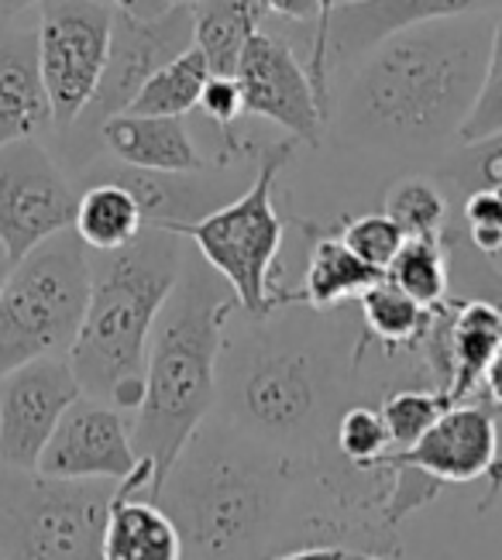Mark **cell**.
Returning <instances> with one entry per match:
<instances>
[{
  "label": "cell",
  "mask_w": 502,
  "mask_h": 560,
  "mask_svg": "<svg viewBox=\"0 0 502 560\" xmlns=\"http://www.w3.org/2000/svg\"><path fill=\"white\" fill-rule=\"evenodd\" d=\"M365 340V330L327 324L320 310L227 324L213 417L303 468L354 478L334 454V430L354 402Z\"/></svg>",
  "instance_id": "cell-1"
},
{
  "label": "cell",
  "mask_w": 502,
  "mask_h": 560,
  "mask_svg": "<svg viewBox=\"0 0 502 560\" xmlns=\"http://www.w3.org/2000/svg\"><path fill=\"white\" fill-rule=\"evenodd\" d=\"M489 18H447L372 48L348 93V131L386 149H430L462 135L489 59Z\"/></svg>",
  "instance_id": "cell-2"
},
{
  "label": "cell",
  "mask_w": 502,
  "mask_h": 560,
  "mask_svg": "<svg viewBox=\"0 0 502 560\" xmlns=\"http://www.w3.org/2000/svg\"><path fill=\"white\" fill-rule=\"evenodd\" d=\"M234 310L231 285L197 252H186L179 282L149 337L145 399L131 427L135 457L152 468L145 499L159 495L189 436L218 406V361Z\"/></svg>",
  "instance_id": "cell-3"
},
{
  "label": "cell",
  "mask_w": 502,
  "mask_h": 560,
  "mask_svg": "<svg viewBox=\"0 0 502 560\" xmlns=\"http://www.w3.org/2000/svg\"><path fill=\"white\" fill-rule=\"evenodd\" d=\"M183 237L145 228L117 252H90V300L66 361L83 396L135 409L145 399V354L159 310L183 272Z\"/></svg>",
  "instance_id": "cell-4"
},
{
  "label": "cell",
  "mask_w": 502,
  "mask_h": 560,
  "mask_svg": "<svg viewBox=\"0 0 502 560\" xmlns=\"http://www.w3.org/2000/svg\"><path fill=\"white\" fill-rule=\"evenodd\" d=\"M90 300V252L59 231L21 261L0 292V378L38 358H66Z\"/></svg>",
  "instance_id": "cell-5"
},
{
  "label": "cell",
  "mask_w": 502,
  "mask_h": 560,
  "mask_svg": "<svg viewBox=\"0 0 502 560\" xmlns=\"http://www.w3.org/2000/svg\"><path fill=\"white\" fill-rule=\"evenodd\" d=\"M290 159V144H276L261 155L252 186L242 197L227 200L203 221L179 231L213 272H218L237 300V310L252 320H266L293 296H279L272 276L285 241V221L276 210V179Z\"/></svg>",
  "instance_id": "cell-6"
},
{
  "label": "cell",
  "mask_w": 502,
  "mask_h": 560,
  "mask_svg": "<svg viewBox=\"0 0 502 560\" xmlns=\"http://www.w3.org/2000/svg\"><path fill=\"white\" fill-rule=\"evenodd\" d=\"M117 481L0 471V560H101Z\"/></svg>",
  "instance_id": "cell-7"
},
{
  "label": "cell",
  "mask_w": 502,
  "mask_h": 560,
  "mask_svg": "<svg viewBox=\"0 0 502 560\" xmlns=\"http://www.w3.org/2000/svg\"><path fill=\"white\" fill-rule=\"evenodd\" d=\"M114 32L107 0H42L38 4V72L52 104V125L73 128L101 86Z\"/></svg>",
  "instance_id": "cell-8"
},
{
  "label": "cell",
  "mask_w": 502,
  "mask_h": 560,
  "mask_svg": "<svg viewBox=\"0 0 502 560\" xmlns=\"http://www.w3.org/2000/svg\"><path fill=\"white\" fill-rule=\"evenodd\" d=\"M77 200V189L35 138L0 149V248L11 261L73 228Z\"/></svg>",
  "instance_id": "cell-9"
},
{
  "label": "cell",
  "mask_w": 502,
  "mask_h": 560,
  "mask_svg": "<svg viewBox=\"0 0 502 560\" xmlns=\"http://www.w3.org/2000/svg\"><path fill=\"white\" fill-rule=\"evenodd\" d=\"M194 45V8H170L159 18H128L114 11L110 52L101 86L73 128L101 131L104 120L125 114L155 72Z\"/></svg>",
  "instance_id": "cell-10"
},
{
  "label": "cell",
  "mask_w": 502,
  "mask_h": 560,
  "mask_svg": "<svg viewBox=\"0 0 502 560\" xmlns=\"http://www.w3.org/2000/svg\"><path fill=\"white\" fill-rule=\"evenodd\" d=\"M80 396L66 358H38L0 378V465L35 471L52 430Z\"/></svg>",
  "instance_id": "cell-11"
},
{
  "label": "cell",
  "mask_w": 502,
  "mask_h": 560,
  "mask_svg": "<svg viewBox=\"0 0 502 560\" xmlns=\"http://www.w3.org/2000/svg\"><path fill=\"white\" fill-rule=\"evenodd\" d=\"M35 471L62 481H117V485L138 471L152 475V468L135 457L131 427L125 423V412L90 396H80L66 409V417L52 430Z\"/></svg>",
  "instance_id": "cell-12"
},
{
  "label": "cell",
  "mask_w": 502,
  "mask_h": 560,
  "mask_svg": "<svg viewBox=\"0 0 502 560\" xmlns=\"http://www.w3.org/2000/svg\"><path fill=\"white\" fill-rule=\"evenodd\" d=\"M234 83L242 90L245 114L266 117L300 141H320L327 107L310 83L306 66L282 38L255 32L237 59Z\"/></svg>",
  "instance_id": "cell-13"
},
{
  "label": "cell",
  "mask_w": 502,
  "mask_h": 560,
  "mask_svg": "<svg viewBox=\"0 0 502 560\" xmlns=\"http://www.w3.org/2000/svg\"><path fill=\"white\" fill-rule=\"evenodd\" d=\"M382 471H413L430 485H468L502 475L499 427L486 402H454L413 447L389 454Z\"/></svg>",
  "instance_id": "cell-14"
},
{
  "label": "cell",
  "mask_w": 502,
  "mask_h": 560,
  "mask_svg": "<svg viewBox=\"0 0 502 560\" xmlns=\"http://www.w3.org/2000/svg\"><path fill=\"white\" fill-rule=\"evenodd\" d=\"M486 0H358L338 8L327 24V66L351 62L406 28L475 14Z\"/></svg>",
  "instance_id": "cell-15"
},
{
  "label": "cell",
  "mask_w": 502,
  "mask_h": 560,
  "mask_svg": "<svg viewBox=\"0 0 502 560\" xmlns=\"http://www.w3.org/2000/svg\"><path fill=\"white\" fill-rule=\"evenodd\" d=\"M200 173H149V168L117 165L104 168L97 179H110L131 192L145 228H162L179 234L183 228L203 221L207 213L227 203L224 186L197 179Z\"/></svg>",
  "instance_id": "cell-16"
},
{
  "label": "cell",
  "mask_w": 502,
  "mask_h": 560,
  "mask_svg": "<svg viewBox=\"0 0 502 560\" xmlns=\"http://www.w3.org/2000/svg\"><path fill=\"white\" fill-rule=\"evenodd\" d=\"M97 135L121 165L149 173H203V155L183 117L117 114Z\"/></svg>",
  "instance_id": "cell-17"
},
{
  "label": "cell",
  "mask_w": 502,
  "mask_h": 560,
  "mask_svg": "<svg viewBox=\"0 0 502 560\" xmlns=\"http://www.w3.org/2000/svg\"><path fill=\"white\" fill-rule=\"evenodd\" d=\"M52 125V104L38 72L35 38L17 35L0 42V149L35 138Z\"/></svg>",
  "instance_id": "cell-18"
},
{
  "label": "cell",
  "mask_w": 502,
  "mask_h": 560,
  "mask_svg": "<svg viewBox=\"0 0 502 560\" xmlns=\"http://www.w3.org/2000/svg\"><path fill=\"white\" fill-rule=\"evenodd\" d=\"M101 560H183L179 529L159 502L121 489L104 523Z\"/></svg>",
  "instance_id": "cell-19"
},
{
  "label": "cell",
  "mask_w": 502,
  "mask_h": 560,
  "mask_svg": "<svg viewBox=\"0 0 502 560\" xmlns=\"http://www.w3.org/2000/svg\"><path fill=\"white\" fill-rule=\"evenodd\" d=\"M378 279L382 272L358 258L341 237H317L314 248H310L303 289L293 292V303L330 313L334 306L358 300Z\"/></svg>",
  "instance_id": "cell-20"
},
{
  "label": "cell",
  "mask_w": 502,
  "mask_h": 560,
  "mask_svg": "<svg viewBox=\"0 0 502 560\" xmlns=\"http://www.w3.org/2000/svg\"><path fill=\"white\" fill-rule=\"evenodd\" d=\"M266 8L258 0H200L194 4V45L203 52L213 77H234L237 59L255 32H261Z\"/></svg>",
  "instance_id": "cell-21"
},
{
  "label": "cell",
  "mask_w": 502,
  "mask_h": 560,
  "mask_svg": "<svg viewBox=\"0 0 502 560\" xmlns=\"http://www.w3.org/2000/svg\"><path fill=\"white\" fill-rule=\"evenodd\" d=\"M73 231L86 252H117L145 231V221L125 186L110 179H90L77 200Z\"/></svg>",
  "instance_id": "cell-22"
},
{
  "label": "cell",
  "mask_w": 502,
  "mask_h": 560,
  "mask_svg": "<svg viewBox=\"0 0 502 560\" xmlns=\"http://www.w3.org/2000/svg\"><path fill=\"white\" fill-rule=\"evenodd\" d=\"M358 310H362L365 337L375 345H386L389 351H417L430 320H434V310L406 296L386 276L358 296Z\"/></svg>",
  "instance_id": "cell-23"
},
{
  "label": "cell",
  "mask_w": 502,
  "mask_h": 560,
  "mask_svg": "<svg viewBox=\"0 0 502 560\" xmlns=\"http://www.w3.org/2000/svg\"><path fill=\"white\" fill-rule=\"evenodd\" d=\"M213 77L203 52L189 45L183 56L165 62L155 77L141 86V93L131 101L125 114H149V117H186L200 107V96L207 80Z\"/></svg>",
  "instance_id": "cell-24"
},
{
  "label": "cell",
  "mask_w": 502,
  "mask_h": 560,
  "mask_svg": "<svg viewBox=\"0 0 502 560\" xmlns=\"http://www.w3.org/2000/svg\"><path fill=\"white\" fill-rule=\"evenodd\" d=\"M386 279L402 289L406 296H413L420 306L437 310L447 303L451 276H447V255L441 237H406L396 258L389 261Z\"/></svg>",
  "instance_id": "cell-25"
},
{
  "label": "cell",
  "mask_w": 502,
  "mask_h": 560,
  "mask_svg": "<svg viewBox=\"0 0 502 560\" xmlns=\"http://www.w3.org/2000/svg\"><path fill=\"white\" fill-rule=\"evenodd\" d=\"M334 454L358 475H389L382 471V460L393 454V441L382 412L365 402H351L334 430Z\"/></svg>",
  "instance_id": "cell-26"
},
{
  "label": "cell",
  "mask_w": 502,
  "mask_h": 560,
  "mask_svg": "<svg viewBox=\"0 0 502 560\" xmlns=\"http://www.w3.org/2000/svg\"><path fill=\"white\" fill-rule=\"evenodd\" d=\"M382 213L402 237H441L447 228V197L427 179H402L389 189Z\"/></svg>",
  "instance_id": "cell-27"
},
{
  "label": "cell",
  "mask_w": 502,
  "mask_h": 560,
  "mask_svg": "<svg viewBox=\"0 0 502 560\" xmlns=\"http://www.w3.org/2000/svg\"><path fill=\"white\" fill-rule=\"evenodd\" d=\"M447 406L451 399L441 388H434V393H427V388H396V393L382 399L378 412H382V420H386L393 454L413 447L420 436L437 423V417Z\"/></svg>",
  "instance_id": "cell-28"
},
{
  "label": "cell",
  "mask_w": 502,
  "mask_h": 560,
  "mask_svg": "<svg viewBox=\"0 0 502 560\" xmlns=\"http://www.w3.org/2000/svg\"><path fill=\"white\" fill-rule=\"evenodd\" d=\"M502 131V14L492 21V35H489V59H486V77L482 90L475 96V107L468 120L462 125V144L482 141L489 135Z\"/></svg>",
  "instance_id": "cell-29"
},
{
  "label": "cell",
  "mask_w": 502,
  "mask_h": 560,
  "mask_svg": "<svg viewBox=\"0 0 502 560\" xmlns=\"http://www.w3.org/2000/svg\"><path fill=\"white\" fill-rule=\"evenodd\" d=\"M444 179L451 186H458L465 197L486 186H502V131L482 141L462 144V149L447 159Z\"/></svg>",
  "instance_id": "cell-30"
},
{
  "label": "cell",
  "mask_w": 502,
  "mask_h": 560,
  "mask_svg": "<svg viewBox=\"0 0 502 560\" xmlns=\"http://www.w3.org/2000/svg\"><path fill=\"white\" fill-rule=\"evenodd\" d=\"M345 245L362 258L365 265H372V269H378L382 276H386L389 261L396 258L399 245H402V231L389 221L386 213H365V217H354V221H348L338 234Z\"/></svg>",
  "instance_id": "cell-31"
},
{
  "label": "cell",
  "mask_w": 502,
  "mask_h": 560,
  "mask_svg": "<svg viewBox=\"0 0 502 560\" xmlns=\"http://www.w3.org/2000/svg\"><path fill=\"white\" fill-rule=\"evenodd\" d=\"M462 217H465L462 228L478 252L489 258L502 252V186L468 192Z\"/></svg>",
  "instance_id": "cell-32"
},
{
  "label": "cell",
  "mask_w": 502,
  "mask_h": 560,
  "mask_svg": "<svg viewBox=\"0 0 502 560\" xmlns=\"http://www.w3.org/2000/svg\"><path fill=\"white\" fill-rule=\"evenodd\" d=\"M200 107L221 131H231L234 120L245 114L242 90H237L234 77H210L203 86V96H200Z\"/></svg>",
  "instance_id": "cell-33"
},
{
  "label": "cell",
  "mask_w": 502,
  "mask_h": 560,
  "mask_svg": "<svg viewBox=\"0 0 502 560\" xmlns=\"http://www.w3.org/2000/svg\"><path fill=\"white\" fill-rule=\"evenodd\" d=\"M348 4H358V0H320V21L314 24V38H310V83H314L320 104L327 107V24H330V14L338 8H348Z\"/></svg>",
  "instance_id": "cell-34"
},
{
  "label": "cell",
  "mask_w": 502,
  "mask_h": 560,
  "mask_svg": "<svg viewBox=\"0 0 502 560\" xmlns=\"http://www.w3.org/2000/svg\"><path fill=\"white\" fill-rule=\"evenodd\" d=\"M272 560H393V557H382L375 550L354 547V544H303V547L276 553Z\"/></svg>",
  "instance_id": "cell-35"
},
{
  "label": "cell",
  "mask_w": 502,
  "mask_h": 560,
  "mask_svg": "<svg viewBox=\"0 0 502 560\" xmlns=\"http://www.w3.org/2000/svg\"><path fill=\"white\" fill-rule=\"evenodd\" d=\"M261 8L293 21V24H317L320 21V0H258Z\"/></svg>",
  "instance_id": "cell-36"
},
{
  "label": "cell",
  "mask_w": 502,
  "mask_h": 560,
  "mask_svg": "<svg viewBox=\"0 0 502 560\" xmlns=\"http://www.w3.org/2000/svg\"><path fill=\"white\" fill-rule=\"evenodd\" d=\"M107 4L117 11V14H128V18H141V21H149V18H159L170 11V4L165 0H107Z\"/></svg>",
  "instance_id": "cell-37"
},
{
  "label": "cell",
  "mask_w": 502,
  "mask_h": 560,
  "mask_svg": "<svg viewBox=\"0 0 502 560\" xmlns=\"http://www.w3.org/2000/svg\"><path fill=\"white\" fill-rule=\"evenodd\" d=\"M486 393V406L489 409H502V348H499V354L489 361V369H486V375H482V385H478Z\"/></svg>",
  "instance_id": "cell-38"
},
{
  "label": "cell",
  "mask_w": 502,
  "mask_h": 560,
  "mask_svg": "<svg viewBox=\"0 0 502 560\" xmlns=\"http://www.w3.org/2000/svg\"><path fill=\"white\" fill-rule=\"evenodd\" d=\"M32 4H42V0H0V14H17Z\"/></svg>",
  "instance_id": "cell-39"
},
{
  "label": "cell",
  "mask_w": 502,
  "mask_h": 560,
  "mask_svg": "<svg viewBox=\"0 0 502 560\" xmlns=\"http://www.w3.org/2000/svg\"><path fill=\"white\" fill-rule=\"evenodd\" d=\"M11 269H14V261H11V255L0 248V292H4V285H8V279H11Z\"/></svg>",
  "instance_id": "cell-40"
},
{
  "label": "cell",
  "mask_w": 502,
  "mask_h": 560,
  "mask_svg": "<svg viewBox=\"0 0 502 560\" xmlns=\"http://www.w3.org/2000/svg\"><path fill=\"white\" fill-rule=\"evenodd\" d=\"M170 8H194V4H200V0H165Z\"/></svg>",
  "instance_id": "cell-41"
},
{
  "label": "cell",
  "mask_w": 502,
  "mask_h": 560,
  "mask_svg": "<svg viewBox=\"0 0 502 560\" xmlns=\"http://www.w3.org/2000/svg\"><path fill=\"white\" fill-rule=\"evenodd\" d=\"M492 261L499 265V272H502V252H499V255H492Z\"/></svg>",
  "instance_id": "cell-42"
}]
</instances>
